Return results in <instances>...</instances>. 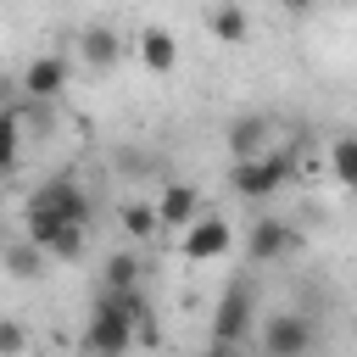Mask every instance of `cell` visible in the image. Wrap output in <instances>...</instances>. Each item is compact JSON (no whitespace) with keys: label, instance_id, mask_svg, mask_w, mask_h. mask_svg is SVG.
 <instances>
[{"label":"cell","instance_id":"obj_1","mask_svg":"<svg viewBox=\"0 0 357 357\" xmlns=\"http://www.w3.org/2000/svg\"><path fill=\"white\" fill-rule=\"evenodd\" d=\"M296 178V156L290 151H262V156H240V162H229V190L240 195V201H268V195H279L284 184Z\"/></svg>","mask_w":357,"mask_h":357},{"label":"cell","instance_id":"obj_2","mask_svg":"<svg viewBox=\"0 0 357 357\" xmlns=\"http://www.w3.org/2000/svg\"><path fill=\"white\" fill-rule=\"evenodd\" d=\"M251 329H257V279L234 273L218 296V312H212V346H245Z\"/></svg>","mask_w":357,"mask_h":357},{"label":"cell","instance_id":"obj_3","mask_svg":"<svg viewBox=\"0 0 357 357\" xmlns=\"http://www.w3.org/2000/svg\"><path fill=\"white\" fill-rule=\"evenodd\" d=\"M257 340H262L268 357H301V351L324 346V329H318L307 312H268V318L257 324Z\"/></svg>","mask_w":357,"mask_h":357},{"label":"cell","instance_id":"obj_4","mask_svg":"<svg viewBox=\"0 0 357 357\" xmlns=\"http://www.w3.org/2000/svg\"><path fill=\"white\" fill-rule=\"evenodd\" d=\"M301 251V234L284 223V218H257L251 229H245V262L251 268H273V262H284V257H296Z\"/></svg>","mask_w":357,"mask_h":357},{"label":"cell","instance_id":"obj_5","mask_svg":"<svg viewBox=\"0 0 357 357\" xmlns=\"http://www.w3.org/2000/svg\"><path fill=\"white\" fill-rule=\"evenodd\" d=\"M234 251V229L223 223V218H190L184 223V234H178V257L184 262H218V257H229Z\"/></svg>","mask_w":357,"mask_h":357},{"label":"cell","instance_id":"obj_6","mask_svg":"<svg viewBox=\"0 0 357 357\" xmlns=\"http://www.w3.org/2000/svg\"><path fill=\"white\" fill-rule=\"evenodd\" d=\"M28 201H33V206H45V212H56V218H67V223H89V212H95L73 173H50Z\"/></svg>","mask_w":357,"mask_h":357},{"label":"cell","instance_id":"obj_7","mask_svg":"<svg viewBox=\"0 0 357 357\" xmlns=\"http://www.w3.org/2000/svg\"><path fill=\"white\" fill-rule=\"evenodd\" d=\"M67 84H73L67 56H33V61L22 67V78H17V95H28V100H56V95H67Z\"/></svg>","mask_w":357,"mask_h":357},{"label":"cell","instance_id":"obj_8","mask_svg":"<svg viewBox=\"0 0 357 357\" xmlns=\"http://www.w3.org/2000/svg\"><path fill=\"white\" fill-rule=\"evenodd\" d=\"M223 145H229V162L273 151V117H268V112H240V117H229V128H223Z\"/></svg>","mask_w":357,"mask_h":357},{"label":"cell","instance_id":"obj_9","mask_svg":"<svg viewBox=\"0 0 357 357\" xmlns=\"http://www.w3.org/2000/svg\"><path fill=\"white\" fill-rule=\"evenodd\" d=\"M78 61H84L89 73H112V67L123 61V39H117V28H106V22H84V28H78Z\"/></svg>","mask_w":357,"mask_h":357},{"label":"cell","instance_id":"obj_10","mask_svg":"<svg viewBox=\"0 0 357 357\" xmlns=\"http://www.w3.org/2000/svg\"><path fill=\"white\" fill-rule=\"evenodd\" d=\"M134 329H139V324H128V318H117V312H95V307H89L84 351H106V357H117V351H128V346H134Z\"/></svg>","mask_w":357,"mask_h":357},{"label":"cell","instance_id":"obj_11","mask_svg":"<svg viewBox=\"0 0 357 357\" xmlns=\"http://www.w3.org/2000/svg\"><path fill=\"white\" fill-rule=\"evenodd\" d=\"M134 56H139V61H145V73H156V78L178 73V39H173L162 22L139 28V39H134Z\"/></svg>","mask_w":357,"mask_h":357},{"label":"cell","instance_id":"obj_12","mask_svg":"<svg viewBox=\"0 0 357 357\" xmlns=\"http://www.w3.org/2000/svg\"><path fill=\"white\" fill-rule=\"evenodd\" d=\"M89 307H95V312H117V318H128V324H145V318H151V301H145L139 284H100Z\"/></svg>","mask_w":357,"mask_h":357},{"label":"cell","instance_id":"obj_13","mask_svg":"<svg viewBox=\"0 0 357 357\" xmlns=\"http://www.w3.org/2000/svg\"><path fill=\"white\" fill-rule=\"evenodd\" d=\"M201 212V190L195 184H162V195H156V218H162V229H184L190 218Z\"/></svg>","mask_w":357,"mask_h":357},{"label":"cell","instance_id":"obj_14","mask_svg":"<svg viewBox=\"0 0 357 357\" xmlns=\"http://www.w3.org/2000/svg\"><path fill=\"white\" fill-rule=\"evenodd\" d=\"M45 262H50V257H45V245H33L28 234L0 240V268H6L11 279H22V284H28V279H39V273H45Z\"/></svg>","mask_w":357,"mask_h":357},{"label":"cell","instance_id":"obj_15","mask_svg":"<svg viewBox=\"0 0 357 357\" xmlns=\"http://www.w3.org/2000/svg\"><path fill=\"white\" fill-rule=\"evenodd\" d=\"M206 33H212L218 45H245V39H251L245 6H240V0H218V6L206 11Z\"/></svg>","mask_w":357,"mask_h":357},{"label":"cell","instance_id":"obj_16","mask_svg":"<svg viewBox=\"0 0 357 357\" xmlns=\"http://www.w3.org/2000/svg\"><path fill=\"white\" fill-rule=\"evenodd\" d=\"M329 173H335L340 190H357V128L329 139Z\"/></svg>","mask_w":357,"mask_h":357},{"label":"cell","instance_id":"obj_17","mask_svg":"<svg viewBox=\"0 0 357 357\" xmlns=\"http://www.w3.org/2000/svg\"><path fill=\"white\" fill-rule=\"evenodd\" d=\"M17 162H22V117L11 100V106H0V178L17 173Z\"/></svg>","mask_w":357,"mask_h":357},{"label":"cell","instance_id":"obj_18","mask_svg":"<svg viewBox=\"0 0 357 357\" xmlns=\"http://www.w3.org/2000/svg\"><path fill=\"white\" fill-rule=\"evenodd\" d=\"M117 223H123V234H134V240H151V234L162 229V218H156V201H128V206L117 212Z\"/></svg>","mask_w":357,"mask_h":357},{"label":"cell","instance_id":"obj_19","mask_svg":"<svg viewBox=\"0 0 357 357\" xmlns=\"http://www.w3.org/2000/svg\"><path fill=\"white\" fill-rule=\"evenodd\" d=\"M84 234H89V223H61V229L50 234L45 257H50V262H78V257H84Z\"/></svg>","mask_w":357,"mask_h":357},{"label":"cell","instance_id":"obj_20","mask_svg":"<svg viewBox=\"0 0 357 357\" xmlns=\"http://www.w3.org/2000/svg\"><path fill=\"white\" fill-rule=\"evenodd\" d=\"M139 268H145V262H139L134 251H112V257H106L100 284H139Z\"/></svg>","mask_w":357,"mask_h":357},{"label":"cell","instance_id":"obj_21","mask_svg":"<svg viewBox=\"0 0 357 357\" xmlns=\"http://www.w3.org/2000/svg\"><path fill=\"white\" fill-rule=\"evenodd\" d=\"M22 346H28V329L11 324V318H0V351H22Z\"/></svg>","mask_w":357,"mask_h":357},{"label":"cell","instance_id":"obj_22","mask_svg":"<svg viewBox=\"0 0 357 357\" xmlns=\"http://www.w3.org/2000/svg\"><path fill=\"white\" fill-rule=\"evenodd\" d=\"M273 6H279L284 17H312V11H318V0H273Z\"/></svg>","mask_w":357,"mask_h":357},{"label":"cell","instance_id":"obj_23","mask_svg":"<svg viewBox=\"0 0 357 357\" xmlns=\"http://www.w3.org/2000/svg\"><path fill=\"white\" fill-rule=\"evenodd\" d=\"M11 89H17V84H11V78H0V106H11Z\"/></svg>","mask_w":357,"mask_h":357}]
</instances>
